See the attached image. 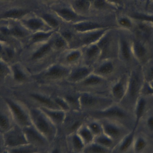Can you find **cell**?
<instances>
[{"instance_id": "52a82bcc", "label": "cell", "mask_w": 153, "mask_h": 153, "mask_svg": "<svg viewBox=\"0 0 153 153\" xmlns=\"http://www.w3.org/2000/svg\"><path fill=\"white\" fill-rule=\"evenodd\" d=\"M10 66L11 74L9 86L21 89L34 82L32 74L20 60Z\"/></svg>"}, {"instance_id": "e575fe53", "label": "cell", "mask_w": 153, "mask_h": 153, "mask_svg": "<svg viewBox=\"0 0 153 153\" xmlns=\"http://www.w3.org/2000/svg\"><path fill=\"white\" fill-rule=\"evenodd\" d=\"M82 153H112V150L93 142L85 146Z\"/></svg>"}, {"instance_id": "7dc6e473", "label": "cell", "mask_w": 153, "mask_h": 153, "mask_svg": "<svg viewBox=\"0 0 153 153\" xmlns=\"http://www.w3.org/2000/svg\"><path fill=\"white\" fill-rule=\"evenodd\" d=\"M4 44H5V41L4 40L0 39V59H1V56L3 51Z\"/></svg>"}, {"instance_id": "603a6c76", "label": "cell", "mask_w": 153, "mask_h": 153, "mask_svg": "<svg viewBox=\"0 0 153 153\" xmlns=\"http://www.w3.org/2000/svg\"><path fill=\"white\" fill-rule=\"evenodd\" d=\"M39 108L45 112V114L59 129L65 119L67 112L61 110L51 109L45 108Z\"/></svg>"}, {"instance_id": "5b68a950", "label": "cell", "mask_w": 153, "mask_h": 153, "mask_svg": "<svg viewBox=\"0 0 153 153\" xmlns=\"http://www.w3.org/2000/svg\"><path fill=\"white\" fill-rule=\"evenodd\" d=\"M113 103V100L109 95L92 93L80 92V110L86 114L103 110Z\"/></svg>"}, {"instance_id": "484cf974", "label": "cell", "mask_w": 153, "mask_h": 153, "mask_svg": "<svg viewBox=\"0 0 153 153\" xmlns=\"http://www.w3.org/2000/svg\"><path fill=\"white\" fill-rule=\"evenodd\" d=\"M135 131L133 129V131L130 134L126 136L118 143L112 151V153L119 152L124 153L126 152L129 149L133 142L134 137Z\"/></svg>"}, {"instance_id": "6da1fadb", "label": "cell", "mask_w": 153, "mask_h": 153, "mask_svg": "<svg viewBox=\"0 0 153 153\" xmlns=\"http://www.w3.org/2000/svg\"><path fill=\"white\" fill-rule=\"evenodd\" d=\"M59 54L53 48L51 38L46 42L24 48L21 53L20 61L32 75L56 61Z\"/></svg>"}, {"instance_id": "7a4b0ae2", "label": "cell", "mask_w": 153, "mask_h": 153, "mask_svg": "<svg viewBox=\"0 0 153 153\" xmlns=\"http://www.w3.org/2000/svg\"><path fill=\"white\" fill-rule=\"evenodd\" d=\"M71 70V67L56 61L32 76L34 83L37 84L57 85L66 82Z\"/></svg>"}, {"instance_id": "3957f363", "label": "cell", "mask_w": 153, "mask_h": 153, "mask_svg": "<svg viewBox=\"0 0 153 153\" xmlns=\"http://www.w3.org/2000/svg\"><path fill=\"white\" fill-rule=\"evenodd\" d=\"M28 106L32 125L51 144L58 136V128L41 108L35 106Z\"/></svg>"}, {"instance_id": "83f0119b", "label": "cell", "mask_w": 153, "mask_h": 153, "mask_svg": "<svg viewBox=\"0 0 153 153\" xmlns=\"http://www.w3.org/2000/svg\"><path fill=\"white\" fill-rule=\"evenodd\" d=\"M11 70L10 65L0 59V86L9 85Z\"/></svg>"}, {"instance_id": "d6986e66", "label": "cell", "mask_w": 153, "mask_h": 153, "mask_svg": "<svg viewBox=\"0 0 153 153\" xmlns=\"http://www.w3.org/2000/svg\"><path fill=\"white\" fill-rule=\"evenodd\" d=\"M54 11L63 20L67 22L74 23L83 21L89 20L90 18L79 15L71 8L62 7L53 9Z\"/></svg>"}, {"instance_id": "74e56055", "label": "cell", "mask_w": 153, "mask_h": 153, "mask_svg": "<svg viewBox=\"0 0 153 153\" xmlns=\"http://www.w3.org/2000/svg\"><path fill=\"white\" fill-rule=\"evenodd\" d=\"M92 4L98 10H106L111 8L110 4L107 0H95Z\"/></svg>"}, {"instance_id": "db71d44e", "label": "cell", "mask_w": 153, "mask_h": 153, "mask_svg": "<svg viewBox=\"0 0 153 153\" xmlns=\"http://www.w3.org/2000/svg\"><path fill=\"white\" fill-rule=\"evenodd\" d=\"M152 86H153V83L152 84Z\"/></svg>"}, {"instance_id": "8fae6325", "label": "cell", "mask_w": 153, "mask_h": 153, "mask_svg": "<svg viewBox=\"0 0 153 153\" xmlns=\"http://www.w3.org/2000/svg\"><path fill=\"white\" fill-rule=\"evenodd\" d=\"M3 135L7 149L28 144L22 128L17 125L3 133Z\"/></svg>"}, {"instance_id": "bcb514c9", "label": "cell", "mask_w": 153, "mask_h": 153, "mask_svg": "<svg viewBox=\"0 0 153 153\" xmlns=\"http://www.w3.org/2000/svg\"><path fill=\"white\" fill-rule=\"evenodd\" d=\"M133 16L135 18L142 19L147 20H153V18L147 17V16H145V15H142V14H134V15Z\"/></svg>"}, {"instance_id": "277c9868", "label": "cell", "mask_w": 153, "mask_h": 153, "mask_svg": "<svg viewBox=\"0 0 153 153\" xmlns=\"http://www.w3.org/2000/svg\"><path fill=\"white\" fill-rule=\"evenodd\" d=\"M10 111L15 125L23 128L32 125L29 107L18 96L1 94Z\"/></svg>"}, {"instance_id": "ac0fdd59", "label": "cell", "mask_w": 153, "mask_h": 153, "mask_svg": "<svg viewBox=\"0 0 153 153\" xmlns=\"http://www.w3.org/2000/svg\"><path fill=\"white\" fill-rule=\"evenodd\" d=\"M113 58L100 60L94 66V73L111 82V76L115 71Z\"/></svg>"}, {"instance_id": "ffe728a7", "label": "cell", "mask_w": 153, "mask_h": 153, "mask_svg": "<svg viewBox=\"0 0 153 153\" xmlns=\"http://www.w3.org/2000/svg\"><path fill=\"white\" fill-rule=\"evenodd\" d=\"M111 27L110 25L90 20L83 21L74 23L72 29L76 33H85L97 30Z\"/></svg>"}, {"instance_id": "e0dca14e", "label": "cell", "mask_w": 153, "mask_h": 153, "mask_svg": "<svg viewBox=\"0 0 153 153\" xmlns=\"http://www.w3.org/2000/svg\"><path fill=\"white\" fill-rule=\"evenodd\" d=\"M15 125L10 109L0 94V132L4 133Z\"/></svg>"}, {"instance_id": "f35d334b", "label": "cell", "mask_w": 153, "mask_h": 153, "mask_svg": "<svg viewBox=\"0 0 153 153\" xmlns=\"http://www.w3.org/2000/svg\"><path fill=\"white\" fill-rule=\"evenodd\" d=\"M121 55L124 59L128 60L130 58V52L128 45L126 40L122 39L121 40Z\"/></svg>"}, {"instance_id": "d6a6232c", "label": "cell", "mask_w": 153, "mask_h": 153, "mask_svg": "<svg viewBox=\"0 0 153 153\" xmlns=\"http://www.w3.org/2000/svg\"><path fill=\"white\" fill-rule=\"evenodd\" d=\"M76 133L82 140L85 146L93 143L95 137L85 123L78 129Z\"/></svg>"}, {"instance_id": "f907efd6", "label": "cell", "mask_w": 153, "mask_h": 153, "mask_svg": "<svg viewBox=\"0 0 153 153\" xmlns=\"http://www.w3.org/2000/svg\"><path fill=\"white\" fill-rule=\"evenodd\" d=\"M48 150H46V151H42V152H39L36 153H48Z\"/></svg>"}, {"instance_id": "30bf717a", "label": "cell", "mask_w": 153, "mask_h": 153, "mask_svg": "<svg viewBox=\"0 0 153 153\" xmlns=\"http://www.w3.org/2000/svg\"><path fill=\"white\" fill-rule=\"evenodd\" d=\"M28 143L43 151L48 150L50 143L33 125L22 128Z\"/></svg>"}, {"instance_id": "5bb4252c", "label": "cell", "mask_w": 153, "mask_h": 153, "mask_svg": "<svg viewBox=\"0 0 153 153\" xmlns=\"http://www.w3.org/2000/svg\"><path fill=\"white\" fill-rule=\"evenodd\" d=\"M109 30L97 42L101 51L100 60L114 58L116 51V46L114 45L112 35Z\"/></svg>"}, {"instance_id": "1f68e13d", "label": "cell", "mask_w": 153, "mask_h": 153, "mask_svg": "<svg viewBox=\"0 0 153 153\" xmlns=\"http://www.w3.org/2000/svg\"><path fill=\"white\" fill-rule=\"evenodd\" d=\"M109 93L113 100V99L117 100H121L124 97L125 93L123 84L120 82L113 85L110 83Z\"/></svg>"}, {"instance_id": "d590c367", "label": "cell", "mask_w": 153, "mask_h": 153, "mask_svg": "<svg viewBox=\"0 0 153 153\" xmlns=\"http://www.w3.org/2000/svg\"><path fill=\"white\" fill-rule=\"evenodd\" d=\"M42 17L46 24L52 30L56 31L60 30V22L54 16L49 13H44Z\"/></svg>"}, {"instance_id": "f1b7e54d", "label": "cell", "mask_w": 153, "mask_h": 153, "mask_svg": "<svg viewBox=\"0 0 153 153\" xmlns=\"http://www.w3.org/2000/svg\"><path fill=\"white\" fill-rule=\"evenodd\" d=\"M71 8L82 16L89 12L92 4L88 0H71Z\"/></svg>"}, {"instance_id": "9a60e30c", "label": "cell", "mask_w": 153, "mask_h": 153, "mask_svg": "<svg viewBox=\"0 0 153 153\" xmlns=\"http://www.w3.org/2000/svg\"><path fill=\"white\" fill-rule=\"evenodd\" d=\"M93 70L94 68L92 66L80 64L71 68L66 82L71 84H76L92 73Z\"/></svg>"}, {"instance_id": "cb8c5ba5", "label": "cell", "mask_w": 153, "mask_h": 153, "mask_svg": "<svg viewBox=\"0 0 153 153\" xmlns=\"http://www.w3.org/2000/svg\"><path fill=\"white\" fill-rule=\"evenodd\" d=\"M65 137L58 134L54 140L50 144L48 153H68Z\"/></svg>"}, {"instance_id": "ee69618b", "label": "cell", "mask_w": 153, "mask_h": 153, "mask_svg": "<svg viewBox=\"0 0 153 153\" xmlns=\"http://www.w3.org/2000/svg\"><path fill=\"white\" fill-rule=\"evenodd\" d=\"M7 148L5 146L3 133L0 132V153H4Z\"/></svg>"}, {"instance_id": "f5cc1de1", "label": "cell", "mask_w": 153, "mask_h": 153, "mask_svg": "<svg viewBox=\"0 0 153 153\" xmlns=\"http://www.w3.org/2000/svg\"><path fill=\"white\" fill-rule=\"evenodd\" d=\"M7 153V152H6H6H5V153Z\"/></svg>"}, {"instance_id": "ab89813d", "label": "cell", "mask_w": 153, "mask_h": 153, "mask_svg": "<svg viewBox=\"0 0 153 153\" xmlns=\"http://www.w3.org/2000/svg\"><path fill=\"white\" fill-rule=\"evenodd\" d=\"M145 105V101L144 100L142 99L139 102L138 107H137V120L134 128V130H135L136 129L137 126V124L140 120V118L143 115V112L144 110Z\"/></svg>"}, {"instance_id": "7402d4cb", "label": "cell", "mask_w": 153, "mask_h": 153, "mask_svg": "<svg viewBox=\"0 0 153 153\" xmlns=\"http://www.w3.org/2000/svg\"><path fill=\"white\" fill-rule=\"evenodd\" d=\"M56 31L52 30L48 31H39L33 33L30 35L24 48L46 42L50 39Z\"/></svg>"}, {"instance_id": "f546056e", "label": "cell", "mask_w": 153, "mask_h": 153, "mask_svg": "<svg viewBox=\"0 0 153 153\" xmlns=\"http://www.w3.org/2000/svg\"><path fill=\"white\" fill-rule=\"evenodd\" d=\"M85 124L94 137L97 136L103 133L102 126L100 120L87 115Z\"/></svg>"}, {"instance_id": "f6af8a7d", "label": "cell", "mask_w": 153, "mask_h": 153, "mask_svg": "<svg viewBox=\"0 0 153 153\" xmlns=\"http://www.w3.org/2000/svg\"><path fill=\"white\" fill-rule=\"evenodd\" d=\"M120 24L124 27H130L131 26V22L126 18L121 19L119 21Z\"/></svg>"}, {"instance_id": "44dd1931", "label": "cell", "mask_w": 153, "mask_h": 153, "mask_svg": "<svg viewBox=\"0 0 153 153\" xmlns=\"http://www.w3.org/2000/svg\"><path fill=\"white\" fill-rule=\"evenodd\" d=\"M66 144L69 152L82 153L85 145L77 133H74L65 137Z\"/></svg>"}, {"instance_id": "60d3db41", "label": "cell", "mask_w": 153, "mask_h": 153, "mask_svg": "<svg viewBox=\"0 0 153 153\" xmlns=\"http://www.w3.org/2000/svg\"><path fill=\"white\" fill-rule=\"evenodd\" d=\"M146 145V142L143 138H138L135 144V151L136 152H140L144 149Z\"/></svg>"}, {"instance_id": "816d5d0a", "label": "cell", "mask_w": 153, "mask_h": 153, "mask_svg": "<svg viewBox=\"0 0 153 153\" xmlns=\"http://www.w3.org/2000/svg\"><path fill=\"white\" fill-rule=\"evenodd\" d=\"M88 1H89V2H91L92 4V3L95 0H88Z\"/></svg>"}, {"instance_id": "d4e9b609", "label": "cell", "mask_w": 153, "mask_h": 153, "mask_svg": "<svg viewBox=\"0 0 153 153\" xmlns=\"http://www.w3.org/2000/svg\"><path fill=\"white\" fill-rule=\"evenodd\" d=\"M26 26L28 28L33 32L36 33L39 31H48L52 30L43 19H32L26 22Z\"/></svg>"}, {"instance_id": "4fadbf2b", "label": "cell", "mask_w": 153, "mask_h": 153, "mask_svg": "<svg viewBox=\"0 0 153 153\" xmlns=\"http://www.w3.org/2000/svg\"><path fill=\"white\" fill-rule=\"evenodd\" d=\"M99 120L101 123L103 134L117 143L124 138V130L118 124L117 121L107 119Z\"/></svg>"}, {"instance_id": "b9f144b4", "label": "cell", "mask_w": 153, "mask_h": 153, "mask_svg": "<svg viewBox=\"0 0 153 153\" xmlns=\"http://www.w3.org/2000/svg\"><path fill=\"white\" fill-rule=\"evenodd\" d=\"M26 12L22 10H13L7 12L4 15L5 17L8 18H18L21 17L26 13Z\"/></svg>"}, {"instance_id": "11a10c76", "label": "cell", "mask_w": 153, "mask_h": 153, "mask_svg": "<svg viewBox=\"0 0 153 153\" xmlns=\"http://www.w3.org/2000/svg\"><path fill=\"white\" fill-rule=\"evenodd\" d=\"M70 153V152H69V153Z\"/></svg>"}, {"instance_id": "9c48e42d", "label": "cell", "mask_w": 153, "mask_h": 153, "mask_svg": "<svg viewBox=\"0 0 153 153\" xmlns=\"http://www.w3.org/2000/svg\"><path fill=\"white\" fill-rule=\"evenodd\" d=\"M111 27L82 33H76L75 39L71 48H83L97 43Z\"/></svg>"}, {"instance_id": "681fc988", "label": "cell", "mask_w": 153, "mask_h": 153, "mask_svg": "<svg viewBox=\"0 0 153 153\" xmlns=\"http://www.w3.org/2000/svg\"><path fill=\"white\" fill-rule=\"evenodd\" d=\"M107 1L109 2L117 3L120 2V0H107Z\"/></svg>"}, {"instance_id": "4dcf8cb0", "label": "cell", "mask_w": 153, "mask_h": 153, "mask_svg": "<svg viewBox=\"0 0 153 153\" xmlns=\"http://www.w3.org/2000/svg\"><path fill=\"white\" fill-rule=\"evenodd\" d=\"M94 142L112 151L118 144L117 142L103 133L95 137Z\"/></svg>"}, {"instance_id": "4316f807", "label": "cell", "mask_w": 153, "mask_h": 153, "mask_svg": "<svg viewBox=\"0 0 153 153\" xmlns=\"http://www.w3.org/2000/svg\"><path fill=\"white\" fill-rule=\"evenodd\" d=\"M52 42L54 50L58 53H61L70 48L67 41L61 36L58 31H56L52 36Z\"/></svg>"}, {"instance_id": "2e32d148", "label": "cell", "mask_w": 153, "mask_h": 153, "mask_svg": "<svg viewBox=\"0 0 153 153\" xmlns=\"http://www.w3.org/2000/svg\"><path fill=\"white\" fill-rule=\"evenodd\" d=\"M82 48L83 52L82 63L94 67L100 59L101 51L100 47L96 43Z\"/></svg>"}, {"instance_id": "7c38bea8", "label": "cell", "mask_w": 153, "mask_h": 153, "mask_svg": "<svg viewBox=\"0 0 153 153\" xmlns=\"http://www.w3.org/2000/svg\"><path fill=\"white\" fill-rule=\"evenodd\" d=\"M82 48H69L59 54L56 61L72 68L82 63Z\"/></svg>"}, {"instance_id": "7bdbcfd3", "label": "cell", "mask_w": 153, "mask_h": 153, "mask_svg": "<svg viewBox=\"0 0 153 153\" xmlns=\"http://www.w3.org/2000/svg\"><path fill=\"white\" fill-rule=\"evenodd\" d=\"M135 50L137 55L139 57L143 56L145 53V49L140 44H136L135 45Z\"/></svg>"}, {"instance_id": "8992f818", "label": "cell", "mask_w": 153, "mask_h": 153, "mask_svg": "<svg viewBox=\"0 0 153 153\" xmlns=\"http://www.w3.org/2000/svg\"><path fill=\"white\" fill-rule=\"evenodd\" d=\"M110 83L108 80L93 72L82 81L73 85L79 92L92 93L110 96Z\"/></svg>"}, {"instance_id": "8d00e7d4", "label": "cell", "mask_w": 153, "mask_h": 153, "mask_svg": "<svg viewBox=\"0 0 153 153\" xmlns=\"http://www.w3.org/2000/svg\"><path fill=\"white\" fill-rule=\"evenodd\" d=\"M140 87V81L138 76L136 75H133L130 81V93L132 97L136 95L139 91Z\"/></svg>"}, {"instance_id": "ba28073f", "label": "cell", "mask_w": 153, "mask_h": 153, "mask_svg": "<svg viewBox=\"0 0 153 153\" xmlns=\"http://www.w3.org/2000/svg\"><path fill=\"white\" fill-rule=\"evenodd\" d=\"M87 117V114L81 111H70L66 112L65 119L58 129V134L66 137L76 133L85 123Z\"/></svg>"}, {"instance_id": "c3c4849f", "label": "cell", "mask_w": 153, "mask_h": 153, "mask_svg": "<svg viewBox=\"0 0 153 153\" xmlns=\"http://www.w3.org/2000/svg\"><path fill=\"white\" fill-rule=\"evenodd\" d=\"M148 125L152 130H153V118H150L148 120Z\"/></svg>"}, {"instance_id": "836d02e7", "label": "cell", "mask_w": 153, "mask_h": 153, "mask_svg": "<svg viewBox=\"0 0 153 153\" xmlns=\"http://www.w3.org/2000/svg\"><path fill=\"white\" fill-rule=\"evenodd\" d=\"M42 151H44L29 144L14 148H8L6 150L7 153H36Z\"/></svg>"}]
</instances>
